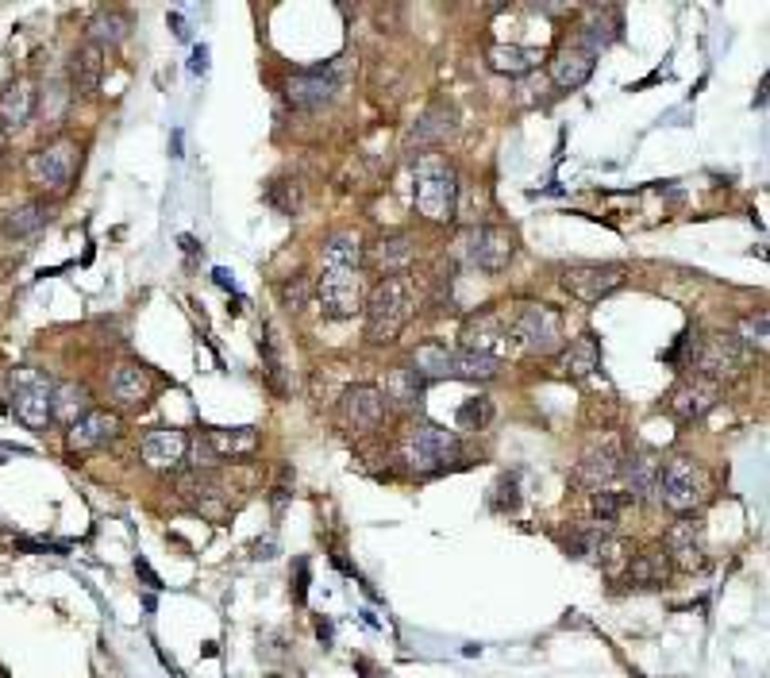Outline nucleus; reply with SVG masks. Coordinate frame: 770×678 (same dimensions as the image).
Wrapping results in <instances>:
<instances>
[{"mask_svg": "<svg viewBox=\"0 0 770 678\" xmlns=\"http://www.w3.org/2000/svg\"><path fill=\"white\" fill-rule=\"evenodd\" d=\"M416 312V286L405 274L381 278L366 297V340L370 344H393Z\"/></svg>", "mask_w": 770, "mask_h": 678, "instance_id": "obj_1", "label": "nucleus"}, {"mask_svg": "<svg viewBox=\"0 0 770 678\" xmlns=\"http://www.w3.org/2000/svg\"><path fill=\"white\" fill-rule=\"evenodd\" d=\"M413 201L424 221L447 224L459 213V170L439 155H416L413 163Z\"/></svg>", "mask_w": 770, "mask_h": 678, "instance_id": "obj_2", "label": "nucleus"}, {"mask_svg": "<svg viewBox=\"0 0 770 678\" xmlns=\"http://www.w3.org/2000/svg\"><path fill=\"white\" fill-rule=\"evenodd\" d=\"M655 490H659V498H663L666 509H674L678 516H694V509H698L709 493L706 466L689 455H674L666 466H659Z\"/></svg>", "mask_w": 770, "mask_h": 678, "instance_id": "obj_3", "label": "nucleus"}, {"mask_svg": "<svg viewBox=\"0 0 770 678\" xmlns=\"http://www.w3.org/2000/svg\"><path fill=\"white\" fill-rule=\"evenodd\" d=\"M512 254H517V243H512L509 231L497 228V224H474V228L462 231L459 243H454V259H459L462 266L489 270V274L509 266Z\"/></svg>", "mask_w": 770, "mask_h": 678, "instance_id": "obj_4", "label": "nucleus"}, {"mask_svg": "<svg viewBox=\"0 0 770 678\" xmlns=\"http://www.w3.org/2000/svg\"><path fill=\"white\" fill-rule=\"evenodd\" d=\"M4 390H9V409L20 425H27V428L50 425V393H55V382H50L43 370H32V367L12 370Z\"/></svg>", "mask_w": 770, "mask_h": 678, "instance_id": "obj_5", "label": "nucleus"}, {"mask_svg": "<svg viewBox=\"0 0 770 678\" xmlns=\"http://www.w3.org/2000/svg\"><path fill=\"white\" fill-rule=\"evenodd\" d=\"M512 344L532 355H555L562 347V317L552 305H520L512 309Z\"/></svg>", "mask_w": 770, "mask_h": 678, "instance_id": "obj_6", "label": "nucleus"}, {"mask_svg": "<svg viewBox=\"0 0 770 678\" xmlns=\"http://www.w3.org/2000/svg\"><path fill=\"white\" fill-rule=\"evenodd\" d=\"M459 436L447 432L439 425H413L405 436H401V455L413 471L428 474V471H439V466L454 463L459 459Z\"/></svg>", "mask_w": 770, "mask_h": 678, "instance_id": "obj_7", "label": "nucleus"}, {"mask_svg": "<svg viewBox=\"0 0 770 678\" xmlns=\"http://www.w3.org/2000/svg\"><path fill=\"white\" fill-rule=\"evenodd\" d=\"M628 282V266L620 262H570L559 270V286L578 301H601Z\"/></svg>", "mask_w": 770, "mask_h": 678, "instance_id": "obj_8", "label": "nucleus"}, {"mask_svg": "<svg viewBox=\"0 0 770 678\" xmlns=\"http://www.w3.org/2000/svg\"><path fill=\"white\" fill-rule=\"evenodd\" d=\"M462 347L501 362V355L512 347V312H501V309L474 312V317L466 320V328H462Z\"/></svg>", "mask_w": 770, "mask_h": 678, "instance_id": "obj_9", "label": "nucleus"}, {"mask_svg": "<svg viewBox=\"0 0 770 678\" xmlns=\"http://www.w3.org/2000/svg\"><path fill=\"white\" fill-rule=\"evenodd\" d=\"M317 297L328 320H351L363 309V282H358V270H324L317 282Z\"/></svg>", "mask_w": 770, "mask_h": 678, "instance_id": "obj_10", "label": "nucleus"}, {"mask_svg": "<svg viewBox=\"0 0 770 678\" xmlns=\"http://www.w3.org/2000/svg\"><path fill=\"white\" fill-rule=\"evenodd\" d=\"M620 463H625V443H620V436H597V440L582 451V459H578L574 478L582 486H590V490H605L616 474H620Z\"/></svg>", "mask_w": 770, "mask_h": 678, "instance_id": "obj_11", "label": "nucleus"}, {"mask_svg": "<svg viewBox=\"0 0 770 678\" xmlns=\"http://www.w3.org/2000/svg\"><path fill=\"white\" fill-rule=\"evenodd\" d=\"M73 170H78V143H70V140L47 143V147L35 151V155L27 158V178H32V186H39V189L70 186Z\"/></svg>", "mask_w": 770, "mask_h": 678, "instance_id": "obj_12", "label": "nucleus"}, {"mask_svg": "<svg viewBox=\"0 0 770 678\" xmlns=\"http://www.w3.org/2000/svg\"><path fill=\"white\" fill-rule=\"evenodd\" d=\"M716 401H721V382L706 374H686L671 393V417L678 425H694V420L716 409Z\"/></svg>", "mask_w": 770, "mask_h": 678, "instance_id": "obj_13", "label": "nucleus"}, {"mask_svg": "<svg viewBox=\"0 0 770 678\" xmlns=\"http://www.w3.org/2000/svg\"><path fill=\"white\" fill-rule=\"evenodd\" d=\"M694 374H706L713 378V382H724V378H732L739 367H744V344L736 340V332H713L701 344L698 359H694Z\"/></svg>", "mask_w": 770, "mask_h": 678, "instance_id": "obj_14", "label": "nucleus"}, {"mask_svg": "<svg viewBox=\"0 0 770 678\" xmlns=\"http://www.w3.org/2000/svg\"><path fill=\"white\" fill-rule=\"evenodd\" d=\"M335 90H340V70H335V62L300 70V74H293L289 82H285V97L297 108L328 105V100L335 97Z\"/></svg>", "mask_w": 770, "mask_h": 678, "instance_id": "obj_15", "label": "nucleus"}, {"mask_svg": "<svg viewBox=\"0 0 770 678\" xmlns=\"http://www.w3.org/2000/svg\"><path fill=\"white\" fill-rule=\"evenodd\" d=\"M343 409V420H347L351 428H358V432H374V428H381V420L390 417V401H386V393L378 390V385H351L347 393H343L340 401Z\"/></svg>", "mask_w": 770, "mask_h": 678, "instance_id": "obj_16", "label": "nucleus"}, {"mask_svg": "<svg viewBox=\"0 0 770 678\" xmlns=\"http://www.w3.org/2000/svg\"><path fill=\"white\" fill-rule=\"evenodd\" d=\"M666 559L678 563L682 571H694V567L706 563V528H701L698 516H678V521L666 528Z\"/></svg>", "mask_w": 770, "mask_h": 678, "instance_id": "obj_17", "label": "nucleus"}, {"mask_svg": "<svg viewBox=\"0 0 770 678\" xmlns=\"http://www.w3.org/2000/svg\"><path fill=\"white\" fill-rule=\"evenodd\" d=\"M123 432V420L116 413H105V409H90L85 417H78L66 432V443L70 451H97L105 443H112L116 436Z\"/></svg>", "mask_w": 770, "mask_h": 678, "instance_id": "obj_18", "label": "nucleus"}, {"mask_svg": "<svg viewBox=\"0 0 770 678\" xmlns=\"http://www.w3.org/2000/svg\"><path fill=\"white\" fill-rule=\"evenodd\" d=\"M451 135H454V108L447 105V100H436V105L424 108L413 128H408L405 151H428V147H436V143L451 140Z\"/></svg>", "mask_w": 770, "mask_h": 678, "instance_id": "obj_19", "label": "nucleus"}, {"mask_svg": "<svg viewBox=\"0 0 770 678\" xmlns=\"http://www.w3.org/2000/svg\"><path fill=\"white\" fill-rule=\"evenodd\" d=\"M139 455L151 471H174L181 466V459L189 455V436L178 428H158V432H146L139 443Z\"/></svg>", "mask_w": 770, "mask_h": 678, "instance_id": "obj_20", "label": "nucleus"}, {"mask_svg": "<svg viewBox=\"0 0 770 678\" xmlns=\"http://www.w3.org/2000/svg\"><path fill=\"white\" fill-rule=\"evenodd\" d=\"M363 259H370V266L378 270L381 278H393V274L408 270V262L416 259V243H413V236H405V231H393V236H381Z\"/></svg>", "mask_w": 770, "mask_h": 678, "instance_id": "obj_21", "label": "nucleus"}, {"mask_svg": "<svg viewBox=\"0 0 770 678\" xmlns=\"http://www.w3.org/2000/svg\"><path fill=\"white\" fill-rule=\"evenodd\" d=\"M108 393H112L120 405H143L154 393V378L151 370H143L139 362H120L108 374Z\"/></svg>", "mask_w": 770, "mask_h": 678, "instance_id": "obj_22", "label": "nucleus"}, {"mask_svg": "<svg viewBox=\"0 0 770 678\" xmlns=\"http://www.w3.org/2000/svg\"><path fill=\"white\" fill-rule=\"evenodd\" d=\"M100 78H105V50L93 47V43H82V47L73 50V62H70V85L78 97H90L97 93Z\"/></svg>", "mask_w": 770, "mask_h": 678, "instance_id": "obj_23", "label": "nucleus"}, {"mask_svg": "<svg viewBox=\"0 0 770 678\" xmlns=\"http://www.w3.org/2000/svg\"><path fill=\"white\" fill-rule=\"evenodd\" d=\"M666 579H671V559H666L663 548L640 551V556H632L625 567V582L636 590H655V586H663Z\"/></svg>", "mask_w": 770, "mask_h": 678, "instance_id": "obj_24", "label": "nucleus"}, {"mask_svg": "<svg viewBox=\"0 0 770 678\" xmlns=\"http://www.w3.org/2000/svg\"><path fill=\"white\" fill-rule=\"evenodd\" d=\"M547 74H552V82L559 85V90H582L593 74V58L578 47H562L559 55L552 58V66H547Z\"/></svg>", "mask_w": 770, "mask_h": 678, "instance_id": "obj_25", "label": "nucleus"}, {"mask_svg": "<svg viewBox=\"0 0 770 678\" xmlns=\"http://www.w3.org/2000/svg\"><path fill=\"white\" fill-rule=\"evenodd\" d=\"M35 105H39L35 85L27 82V78H16L9 90L0 93V123H9V128H24V123L32 120Z\"/></svg>", "mask_w": 770, "mask_h": 678, "instance_id": "obj_26", "label": "nucleus"}, {"mask_svg": "<svg viewBox=\"0 0 770 678\" xmlns=\"http://www.w3.org/2000/svg\"><path fill=\"white\" fill-rule=\"evenodd\" d=\"M597 367H601V347H597L593 335L574 340V344H570L567 352H562V359H559V374L570 378V382H582V378L597 374Z\"/></svg>", "mask_w": 770, "mask_h": 678, "instance_id": "obj_27", "label": "nucleus"}, {"mask_svg": "<svg viewBox=\"0 0 770 678\" xmlns=\"http://www.w3.org/2000/svg\"><path fill=\"white\" fill-rule=\"evenodd\" d=\"M620 474H625L628 483V498H648V493H655L659 483V459L651 451H632L620 463Z\"/></svg>", "mask_w": 770, "mask_h": 678, "instance_id": "obj_28", "label": "nucleus"}, {"mask_svg": "<svg viewBox=\"0 0 770 678\" xmlns=\"http://www.w3.org/2000/svg\"><path fill=\"white\" fill-rule=\"evenodd\" d=\"M540 62H544V58H540L535 47H517V43H494V47H489V66H494L497 74H512V78L532 74Z\"/></svg>", "mask_w": 770, "mask_h": 678, "instance_id": "obj_29", "label": "nucleus"}, {"mask_svg": "<svg viewBox=\"0 0 770 678\" xmlns=\"http://www.w3.org/2000/svg\"><path fill=\"white\" fill-rule=\"evenodd\" d=\"M50 205H43V201H27V205H20V209H12L4 221H0V231L9 239H27V236H35V231H43L50 224Z\"/></svg>", "mask_w": 770, "mask_h": 678, "instance_id": "obj_30", "label": "nucleus"}, {"mask_svg": "<svg viewBox=\"0 0 770 678\" xmlns=\"http://www.w3.org/2000/svg\"><path fill=\"white\" fill-rule=\"evenodd\" d=\"M501 370V362L489 359V355L466 352V347H451V359H447V378H462V382H486Z\"/></svg>", "mask_w": 770, "mask_h": 678, "instance_id": "obj_31", "label": "nucleus"}, {"mask_svg": "<svg viewBox=\"0 0 770 678\" xmlns=\"http://www.w3.org/2000/svg\"><path fill=\"white\" fill-rule=\"evenodd\" d=\"M90 413V390L82 382H55V393H50V420H66L73 425L78 417Z\"/></svg>", "mask_w": 770, "mask_h": 678, "instance_id": "obj_32", "label": "nucleus"}, {"mask_svg": "<svg viewBox=\"0 0 770 678\" xmlns=\"http://www.w3.org/2000/svg\"><path fill=\"white\" fill-rule=\"evenodd\" d=\"M204 440H209V448L216 451V455L224 459H239V455H251L254 448H259V428H209L204 432Z\"/></svg>", "mask_w": 770, "mask_h": 678, "instance_id": "obj_33", "label": "nucleus"}, {"mask_svg": "<svg viewBox=\"0 0 770 678\" xmlns=\"http://www.w3.org/2000/svg\"><path fill=\"white\" fill-rule=\"evenodd\" d=\"M363 266V239L355 231H335L324 239V270H358Z\"/></svg>", "mask_w": 770, "mask_h": 678, "instance_id": "obj_34", "label": "nucleus"}, {"mask_svg": "<svg viewBox=\"0 0 770 678\" xmlns=\"http://www.w3.org/2000/svg\"><path fill=\"white\" fill-rule=\"evenodd\" d=\"M128 32H131V24H128V16H123V12L100 9L97 16L90 20V27H85V35H90L85 43H93V47L105 50V47H116V43L128 39Z\"/></svg>", "mask_w": 770, "mask_h": 678, "instance_id": "obj_35", "label": "nucleus"}, {"mask_svg": "<svg viewBox=\"0 0 770 678\" xmlns=\"http://www.w3.org/2000/svg\"><path fill=\"white\" fill-rule=\"evenodd\" d=\"M381 393H386V401L398 405V409H416L424 397V378L416 374V370H390Z\"/></svg>", "mask_w": 770, "mask_h": 678, "instance_id": "obj_36", "label": "nucleus"}, {"mask_svg": "<svg viewBox=\"0 0 770 678\" xmlns=\"http://www.w3.org/2000/svg\"><path fill=\"white\" fill-rule=\"evenodd\" d=\"M178 493L189 501V505H212V501L224 498V486L216 483V474H209L204 466H197V471L181 474L178 478Z\"/></svg>", "mask_w": 770, "mask_h": 678, "instance_id": "obj_37", "label": "nucleus"}, {"mask_svg": "<svg viewBox=\"0 0 770 678\" xmlns=\"http://www.w3.org/2000/svg\"><path fill=\"white\" fill-rule=\"evenodd\" d=\"M593 559H597L605 574H616L620 567H628V559H632V544H628V539H620V536H601Z\"/></svg>", "mask_w": 770, "mask_h": 678, "instance_id": "obj_38", "label": "nucleus"}, {"mask_svg": "<svg viewBox=\"0 0 770 678\" xmlns=\"http://www.w3.org/2000/svg\"><path fill=\"white\" fill-rule=\"evenodd\" d=\"M266 201L277 209V213H285V216L300 213V201H305V193H300V181H293V178H277L274 186L266 189Z\"/></svg>", "mask_w": 770, "mask_h": 678, "instance_id": "obj_39", "label": "nucleus"}, {"mask_svg": "<svg viewBox=\"0 0 770 678\" xmlns=\"http://www.w3.org/2000/svg\"><path fill=\"white\" fill-rule=\"evenodd\" d=\"M628 501H632V498H628V493L593 490V501H590V505H593V516H597L601 524H613L616 516L625 513V505H628Z\"/></svg>", "mask_w": 770, "mask_h": 678, "instance_id": "obj_40", "label": "nucleus"}, {"mask_svg": "<svg viewBox=\"0 0 770 678\" xmlns=\"http://www.w3.org/2000/svg\"><path fill=\"white\" fill-rule=\"evenodd\" d=\"M767 328H770L767 312H755V317H744V320H739L736 340H739L744 347H759V352H767Z\"/></svg>", "mask_w": 770, "mask_h": 678, "instance_id": "obj_41", "label": "nucleus"}, {"mask_svg": "<svg viewBox=\"0 0 770 678\" xmlns=\"http://www.w3.org/2000/svg\"><path fill=\"white\" fill-rule=\"evenodd\" d=\"M489 417H494V401H489V397H471L459 409V425L462 428H482Z\"/></svg>", "mask_w": 770, "mask_h": 678, "instance_id": "obj_42", "label": "nucleus"}, {"mask_svg": "<svg viewBox=\"0 0 770 678\" xmlns=\"http://www.w3.org/2000/svg\"><path fill=\"white\" fill-rule=\"evenodd\" d=\"M282 301H285V309H293V312H300L308 305V282L300 278V274L282 286Z\"/></svg>", "mask_w": 770, "mask_h": 678, "instance_id": "obj_43", "label": "nucleus"}, {"mask_svg": "<svg viewBox=\"0 0 770 678\" xmlns=\"http://www.w3.org/2000/svg\"><path fill=\"white\" fill-rule=\"evenodd\" d=\"M204 62H209V50H197V55H193V74H204V70H209V66H204Z\"/></svg>", "mask_w": 770, "mask_h": 678, "instance_id": "obj_44", "label": "nucleus"}, {"mask_svg": "<svg viewBox=\"0 0 770 678\" xmlns=\"http://www.w3.org/2000/svg\"><path fill=\"white\" fill-rule=\"evenodd\" d=\"M0 151H4V135H0Z\"/></svg>", "mask_w": 770, "mask_h": 678, "instance_id": "obj_45", "label": "nucleus"}]
</instances>
